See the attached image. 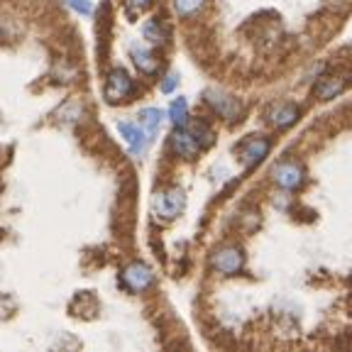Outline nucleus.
<instances>
[{"label":"nucleus","mask_w":352,"mask_h":352,"mask_svg":"<svg viewBox=\"0 0 352 352\" xmlns=\"http://www.w3.org/2000/svg\"><path fill=\"white\" fill-rule=\"evenodd\" d=\"M184 204H186V196H184L182 188H169V191L157 193V198H154V213L162 220H171L182 213Z\"/></svg>","instance_id":"f257e3e1"},{"label":"nucleus","mask_w":352,"mask_h":352,"mask_svg":"<svg viewBox=\"0 0 352 352\" xmlns=\"http://www.w3.org/2000/svg\"><path fill=\"white\" fill-rule=\"evenodd\" d=\"M132 78L125 69H113L108 76V83H105V100L108 103H120L127 96L132 94Z\"/></svg>","instance_id":"f03ea898"},{"label":"nucleus","mask_w":352,"mask_h":352,"mask_svg":"<svg viewBox=\"0 0 352 352\" xmlns=\"http://www.w3.org/2000/svg\"><path fill=\"white\" fill-rule=\"evenodd\" d=\"M210 267L220 274H237L245 267V254L237 248H223L218 252H213L210 257Z\"/></svg>","instance_id":"7ed1b4c3"},{"label":"nucleus","mask_w":352,"mask_h":352,"mask_svg":"<svg viewBox=\"0 0 352 352\" xmlns=\"http://www.w3.org/2000/svg\"><path fill=\"white\" fill-rule=\"evenodd\" d=\"M152 281H154L152 270L142 262H132L130 267H125V272H122V284H125L130 292H144V289L152 286Z\"/></svg>","instance_id":"20e7f679"},{"label":"nucleus","mask_w":352,"mask_h":352,"mask_svg":"<svg viewBox=\"0 0 352 352\" xmlns=\"http://www.w3.org/2000/svg\"><path fill=\"white\" fill-rule=\"evenodd\" d=\"M206 103H208L220 118H226V120H235L242 110V105L237 103L235 98H230L228 94H223V91H206Z\"/></svg>","instance_id":"39448f33"},{"label":"nucleus","mask_w":352,"mask_h":352,"mask_svg":"<svg viewBox=\"0 0 352 352\" xmlns=\"http://www.w3.org/2000/svg\"><path fill=\"white\" fill-rule=\"evenodd\" d=\"M171 149H174L179 157H184V160H193L198 154V149H201V142H198L196 132L184 130V125H182V127H176V132L171 135Z\"/></svg>","instance_id":"423d86ee"},{"label":"nucleus","mask_w":352,"mask_h":352,"mask_svg":"<svg viewBox=\"0 0 352 352\" xmlns=\"http://www.w3.org/2000/svg\"><path fill=\"white\" fill-rule=\"evenodd\" d=\"M272 179H274L276 186L292 191V188H296L303 184V169L296 164V162H281V164L274 169V174H272Z\"/></svg>","instance_id":"0eeeda50"},{"label":"nucleus","mask_w":352,"mask_h":352,"mask_svg":"<svg viewBox=\"0 0 352 352\" xmlns=\"http://www.w3.org/2000/svg\"><path fill=\"white\" fill-rule=\"evenodd\" d=\"M118 130H120V135L127 140V144H130V152L135 154V157H140V154L144 152V147H147V132L142 130V125H135V122H120L118 125Z\"/></svg>","instance_id":"6e6552de"},{"label":"nucleus","mask_w":352,"mask_h":352,"mask_svg":"<svg viewBox=\"0 0 352 352\" xmlns=\"http://www.w3.org/2000/svg\"><path fill=\"white\" fill-rule=\"evenodd\" d=\"M342 91H345V78L342 76H325L316 83L314 96L318 100H330V98H336V96H340Z\"/></svg>","instance_id":"1a4fd4ad"},{"label":"nucleus","mask_w":352,"mask_h":352,"mask_svg":"<svg viewBox=\"0 0 352 352\" xmlns=\"http://www.w3.org/2000/svg\"><path fill=\"white\" fill-rule=\"evenodd\" d=\"M270 120L274 127H289L298 120V108L294 103H281L276 108H272Z\"/></svg>","instance_id":"9d476101"},{"label":"nucleus","mask_w":352,"mask_h":352,"mask_svg":"<svg viewBox=\"0 0 352 352\" xmlns=\"http://www.w3.org/2000/svg\"><path fill=\"white\" fill-rule=\"evenodd\" d=\"M132 61H135V66H138L142 74H154L157 72V59H154V54L149 50H144V47H140V44H132Z\"/></svg>","instance_id":"9b49d317"},{"label":"nucleus","mask_w":352,"mask_h":352,"mask_svg":"<svg viewBox=\"0 0 352 352\" xmlns=\"http://www.w3.org/2000/svg\"><path fill=\"white\" fill-rule=\"evenodd\" d=\"M267 149H270V142H267V140H262V138L250 140V142H245V162H248L250 166H257L259 162L264 160Z\"/></svg>","instance_id":"f8f14e48"},{"label":"nucleus","mask_w":352,"mask_h":352,"mask_svg":"<svg viewBox=\"0 0 352 352\" xmlns=\"http://www.w3.org/2000/svg\"><path fill=\"white\" fill-rule=\"evenodd\" d=\"M140 125H142V130L147 132V138L152 140L154 135H157V130H160L162 125V110L160 108H144L140 110Z\"/></svg>","instance_id":"ddd939ff"},{"label":"nucleus","mask_w":352,"mask_h":352,"mask_svg":"<svg viewBox=\"0 0 352 352\" xmlns=\"http://www.w3.org/2000/svg\"><path fill=\"white\" fill-rule=\"evenodd\" d=\"M142 34H144V39H147L149 44H164L166 42V30L160 25V20L144 22Z\"/></svg>","instance_id":"4468645a"},{"label":"nucleus","mask_w":352,"mask_h":352,"mask_svg":"<svg viewBox=\"0 0 352 352\" xmlns=\"http://www.w3.org/2000/svg\"><path fill=\"white\" fill-rule=\"evenodd\" d=\"M169 120L174 122L176 127L186 125V120H188V103H186V98H176L174 103L169 105Z\"/></svg>","instance_id":"2eb2a0df"},{"label":"nucleus","mask_w":352,"mask_h":352,"mask_svg":"<svg viewBox=\"0 0 352 352\" xmlns=\"http://www.w3.org/2000/svg\"><path fill=\"white\" fill-rule=\"evenodd\" d=\"M201 6H204V0H174V8L179 15H193Z\"/></svg>","instance_id":"dca6fc26"},{"label":"nucleus","mask_w":352,"mask_h":352,"mask_svg":"<svg viewBox=\"0 0 352 352\" xmlns=\"http://www.w3.org/2000/svg\"><path fill=\"white\" fill-rule=\"evenodd\" d=\"M66 3H69V8H74L76 12H81V15H91V12H94L91 0H66Z\"/></svg>","instance_id":"f3484780"},{"label":"nucleus","mask_w":352,"mask_h":352,"mask_svg":"<svg viewBox=\"0 0 352 352\" xmlns=\"http://www.w3.org/2000/svg\"><path fill=\"white\" fill-rule=\"evenodd\" d=\"M149 3H152V0H125L127 12H130V15H138V12H142Z\"/></svg>","instance_id":"a211bd4d"},{"label":"nucleus","mask_w":352,"mask_h":352,"mask_svg":"<svg viewBox=\"0 0 352 352\" xmlns=\"http://www.w3.org/2000/svg\"><path fill=\"white\" fill-rule=\"evenodd\" d=\"M176 86H179V76H176V74H171V76H166L164 81H162V94H171Z\"/></svg>","instance_id":"6ab92c4d"}]
</instances>
